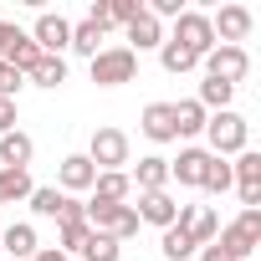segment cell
Listing matches in <instances>:
<instances>
[{
  "mask_svg": "<svg viewBox=\"0 0 261 261\" xmlns=\"http://www.w3.org/2000/svg\"><path fill=\"white\" fill-rule=\"evenodd\" d=\"M57 179H62V195H77V190H92L97 169H92V159H87V154H67V159H62V169H57Z\"/></svg>",
  "mask_w": 261,
  "mask_h": 261,
  "instance_id": "cell-12",
  "label": "cell"
},
{
  "mask_svg": "<svg viewBox=\"0 0 261 261\" xmlns=\"http://www.w3.org/2000/svg\"><path fill=\"white\" fill-rule=\"evenodd\" d=\"M62 205H67V195H62L57 185H36V190H31V210H36V215L57 220V215H62Z\"/></svg>",
  "mask_w": 261,
  "mask_h": 261,
  "instance_id": "cell-26",
  "label": "cell"
},
{
  "mask_svg": "<svg viewBox=\"0 0 261 261\" xmlns=\"http://www.w3.org/2000/svg\"><path fill=\"white\" fill-rule=\"evenodd\" d=\"M31 174L26 169H0V205H11V200H31Z\"/></svg>",
  "mask_w": 261,
  "mask_h": 261,
  "instance_id": "cell-23",
  "label": "cell"
},
{
  "mask_svg": "<svg viewBox=\"0 0 261 261\" xmlns=\"http://www.w3.org/2000/svg\"><path fill=\"white\" fill-rule=\"evenodd\" d=\"M0 251H11L16 261H31V256L41 251V241H36V230H31L26 220H16V225L0 230Z\"/></svg>",
  "mask_w": 261,
  "mask_h": 261,
  "instance_id": "cell-16",
  "label": "cell"
},
{
  "mask_svg": "<svg viewBox=\"0 0 261 261\" xmlns=\"http://www.w3.org/2000/svg\"><path fill=\"white\" fill-rule=\"evenodd\" d=\"M215 246H220V251H225L230 261H246V256L256 251V241H251V236H246L241 225H220V236H215Z\"/></svg>",
  "mask_w": 261,
  "mask_h": 261,
  "instance_id": "cell-22",
  "label": "cell"
},
{
  "mask_svg": "<svg viewBox=\"0 0 261 261\" xmlns=\"http://www.w3.org/2000/svg\"><path fill=\"white\" fill-rule=\"evenodd\" d=\"M123 31H128V51H134V57H139V51H159V46H164V26H159L149 11H144V16H134Z\"/></svg>",
  "mask_w": 261,
  "mask_h": 261,
  "instance_id": "cell-11",
  "label": "cell"
},
{
  "mask_svg": "<svg viewBox=\"0 0 261 261\" xmlns=\"http://www.w3.org/2000/svg\"><path fill=\"white\" fill-rule=\"evenodd\" d=\"M230 97H236V87H230V82H220V77H205L195 102H200L205 113H210V108H215V113H225V108H230Z\"/></svg>",
  "mask_w": 261,
  "mask_h": 261,
  "instance_id": "cell-21",
  "label": "cell"
},
{
  "mask_svg": "<svg viewBox=\"0 0 261 261\" xmlns=\"http://www.w3.org/2000/svg\"><path fill=\"white\" fill-rule=\"evenodd\" d=\"M256 16L246 6H220V16H210V31H215V46H241L251 36Z\"/></svg>",
  "mask_w": 261,
  "mask_h": 261,
  "instance_id": "cell-7",
  "label": "cell"
},
{
  "mask_svg": "<svg viewBox=\"0 0 261 261\" xmlns=\"http://www.w3.org/2000/svg\"><path fill=\"white\" fill-rule=\"evenodd\" d=\"M205 164H210V149H179V159H169V179H179V185H200L205 179Z\"/></svg>",
  "mask_w": 261,
  "mask_h": 261,
  "instance_id": "cell-15",
  "label": "cell"
},
{
  "mask_svg": "<svg viewBox=\"0 0 261 261\" xmlns=\"http://www.w3.org/2000/svg\"><path fill=\"white\" fill-rule=\"evenodd\" d=\"M200 62H205V77H220V82H230V87H236V82L251 72V57H246V46H210Z\"/></svg>",
  "mask_w": 261,
  "mask_h": 261,
  "instance_id": "cell-5",
  "label": "cell"
},
{
  "mask_svg": "<svg viewBox=\"0 0 261 261\" xmlns=\"http://www.w3.org/2000/svg\"><path fill=\"white\" fill-rule=\"evenodd\" d=\"M118 256H123V246H118L113 236H97V230H92L87 246L77 251V261H118Z\"/></svg>",
  "mask_w": 261,
  "mask_h": 261,
  "instance_id": "cell-27",
  "label": "cell"
},
{
  "mask_svg": "<svg viewBox=\"0 0 261 261\" xmlns=\"http://www.w3.org/2000/svg\"><path fill=\"white\" fill-rule=\"evenodd\" d=\"M134 16H144V0H108V26H128Z\"/></svg>",
  "mask_w": 261,
  "mask_h": 261,
  "instance_id": "cell-32",
  "label": "cell"
},
{
  "mask_svg": "<svg viewBox=\"0 0 261 261\" xmlns=\"http://www.w3.org/2000/svg\"><path fill=\"white\" fill-rule=\"evenodd\" d=\"M128 185H134L139 195H154V190H164V185H169V159H159V154L139 159V169L128 174Z\"/></svg>",
  "mask_w": 261,
  "mask_h": 261,
  "instance_id": "cell-14",
  "label": "cell"
},
{
  "mask_svg": "<svg viewBox=\"0 0 261 261\" xmlns=\"http://www.w3.org/2000/svg\"><path fill=\"white\" fill-rule=\"evenodd\" d=\"M169 108H174V134H179V139H195V134H205V118H210V113H205L195 97H185V102H169Z\"/></svg>",
  "mask_w": 261,
  "mask_h": 261,
  "instance_id": "cell-19",
  "label": "cell"
},
{
  "mask_svg": "<svg viewBox=\"0 0 261 261\" xmlns=\"http://www.w3.org/2000/svg\"><path fill=\"white\" fill-rule=\"evenodd\" d=\"M31 154H36V144L21 134V128L0 134V164H6V169H26V164H31Z\"/></svg>",
  "mask_w": 261,
  "mask_h": 261,
  "instance_id": "cell-17",
  "label": "cell"
},
{
  "mask_svg": "<svg viewBox=\"0 0 261 261\" xmlns=\"http://www.w3.org/2000/svg\"><path fill=\"white\" fill-rule=\"evenodd\" d=\"M230 185H236V179H230V164L210 154V164H205V179H200V190H210V195H225Z\"/></svg>",
  "mask_w": 261,
  "mask_h": 261,
  "instance_id": "cell-30",
  "label": "cell"
},
{
  "mask_svg": "<svg viewBox=\"0 0 261 261\" xmlns=\"http://www.w3.org/2000/svg\"><path fill=\"white\" fill-rule=\"evenodd\" d=\"M205 139H210V154L215 159H230V154H241L246 149V139H251V123L241 118V113H210L205 118Z\"/></svg>",
  "mask_w": 261,
  "mask_h": 261,
  "instance_id": "cell-1",
  "label": "cell"
},
{
  "mask_svg": "<svg viewBox=\"0 0 261 261\" xmlns=\"http://www.w3.org/2000/svg\"><path fill=\"white\" fill-rule=\"evenodd\" d=\"M31 41L41 46V57H62V51H67V41H72V21H67V16H57V11H41V16H36V26H31Z\"/></svg>",
  "mask_w": 261,
  "mask_h": 261,
  "instance_id": "cell-8",
  "label": "cell"
},
{
  "mask_svg": "<svg viewBox=\"0 0 261 261\" xmlns=\"http://www.w3.org/2000/svg\"><path fill=\"white\" fill-rule=\"evenodd\" d=\"M174 46H185L190 57H205L210 46H215V31H210V16L205 11H179L174 16V36H169Z\"/></svg>",
  "mask_w": 261,
  "mask_h": 261,
  "instance_id": "cell-4",
  "label": "cell"
},
{
  "mask_svg": "<svg viewBox=\"0 0 261 261\" xmlns=\"http://www.w3.org/2000/svg\"><path fill=\"white\" fill-rule=\"evenodd\" d=\"M200 261H230V256H225V251L210 241V246H200Z\"/></svg>",
  "mask_w": 261,
  "mask_h": 261,
  "instance_id": "cell-35",
  "label": "cell"
},
{
  "mask_svg": "<svg viewBox=\"0 0 261 261\" xmlns=\"http://www.w3.org/2000/svg\"><path fill=\"white\" fill-rule=\"evenodd\" d=\"M57 230H62V236H57V251H62L67 261H72V251H82V246H87V236H92V225H87V220H77V225H57Z\"/></svg>",
  "mask_w": 261,
  "mask_h": 261,
  "instance_id": "cell-31",
  "label": "cell"
},
{
  "mask_svg": "<svg viewBox=\"0 0 261 261\" xmlns=\"http://www.w3.org/2000/svg\"><path fill=\"white\" fill-rule=\"evenodd\" d=\"M0 62H6L11 72H21V77H31V67L41 62V46H36V41H31L26 31H21V36L11 41V51H6V57H0Z\"/></svg>",
  "mask_w": 261,
  "mask_h": 261,
  "instance_id": "cell-20",
  "label": "cell"
},
{
  "mask_svg": "<svg viewBox=\"0 0 261 261\" xmlns=\"http://www.w3.org/2000/svg\"><path fill=\"white\" fill-rule=\"evenodd\" d=\"M97 41H102V31H97V26H92V21H77V26H72V41H67V46H72V51H77V57H87V62H92V57H97V51H102V46H97Z\"/></svg>",
  "mask_w": 261,
  "mask_h": 261,
  "instance_id": "cell-25",
  "label": "cell"
},
{
  "mask_svg": "<svg viewBox=\"0 0 261 261\" xmlns=\"http://www.w3.org/2000/svg\"><path fill=\"white\" fill-rule=\"evenodd\" d=\"M128 195H134V185H128L123 169H108V174L92 179V200H102V205H123Z\"/></svg>",
  "mask_w": 261,
  "mask_h": 261,
  "instance_id": "cell-18",
  "label": "cell"
},
{
  "mask_svg": "<svg viewBox=\"0 0 261 261\" xmlns=\"http://www.w3.org/2000/svg\"><path fill=\"white\" fill-rule=\"evenodd\" d=\"M31 261H67V256H62V251H36Z\"/></svg>",
  "mask_w": 261,
  "mask_h": 261,
  "instance_id": "cell-36",
  "label": "cell"
},
{
  "mask_svg": "<svg viewBox=\"0 0 261 261\" xmlns=\"http://www.w3.org/2000/svg\"><path fill=\"white\" fill-rule=\"evenodd\" d=\"M87 67H92V82L97 87H123V82L139 77V57L128 51V46H102Z\"/></svg>",
  "mask_w": 261,
  "mask_h": 261,
  "instance_id": "cell-2",
  "label": "cell"
},
{
  "mask_svg": "<svg viewBox=\"0 0 261 261\" xmlns=\"http://www.w3.org/2000/svg\"><path fill=\"white\" fill-rule=\"evenodd\" d=\"M174 225L195 241V246H210L215 236H220V215L210 210V205H179V215H174Z\"/></svg>",
  "mask_w": 261,
  "mask_h": 261,
  "instance_id": "cell-9",
  "label": "cell"
},
{
  "mask_svg": "<svg viewBox=\"0 0 261 261\" xmlns=\"http://www.w3.org/2000/svg\"><path fill=\"white\" fill-rule=\"evenodd\" d=\"M21 87H26V77H21V72H11L6 62H0V97H16Z\"/></svg>",
  "mask_w": 261,
  "mask_h": 261,
  "instance_id": "cell-33",
  "label": "cell"
},
{
  "mask_svg": "<svg viewBox=\"0 0 261 261\" xmlns=\"http://www.w3.org/2000/svg\"><path fill=\"white\" fill-rule=\"evenodd\" d=\"M139 128H144L154 144H174V139H179V134H174V108H169V102H149L144 118H139Z\"/></svg>",
  "mask_w": 261,
  "mask_h": 261,
  "instance_id": "cell-13",
  "label": "cell"
},
{
  "mask_svg": "<svg viewBox=\"0 0 261 261\" xmlns=\"http://www.w3.org/2000/svg\"><path fill=\"white\" fill-rule=\"evenodd\" d=\"M230 179H236V190H241V205H246V210H261V154H256V149H241V154H236Z\"/></svg>",
  "mask_w": 261,
  "mask_h": 261,
  "instance_id": "cell-6",
  "label": "cell"
},
{
  "mask_svg": "<svg viewBox=\"0 0 261 261\" xmlns=\"http://www.w3.org/2000/svg\"><path fill=\"white\" fill-rule=\"evenodd\" d=\"M159 251H164V261H190V256H195L200 246H195V241H190V236H185L179 225H169V230L159 236Z\"/></svg>",
  "mask_w": 261,
  "mask_h": 261,
  "instance_id": "cell-24",
  "label": "cell"
},
{
  "mask_svg": "<svg viewBox=\"0 0 261 261\" xmlns=\"http://www.w3.org/2000/svg\"><path fill=\"white\" fill-rule=\"evenodd\" d=\"M31 82H36V87H62V82H67V62H62V57H41V62L31 67Z\"/></svg>",
  "mask_w": 261,
  "mask_h": 261,
  "instance_id": "cell-29",
  "label": "cell"
},
{
  "mask_svg": "<svg viewBox=\"0 0 261 261\" xmlns=\"http://www.w3.org/2000/svg\"><path fill=\"white\" fill-rule=\"evenodd\" d=\"M134 215H139V225H159V230H169V225H174V215H179V205H174V195H169V190H154V195H139Z\"/></svg>",
  "mask_w": 261,
  "mask_h": 261,
  "instance_id": "cell-10",
  "label": "cell"
},
{
  "mask_svg": "<svg viewBox=\"0 0 261 261\" xmlns=\"http://www.w3.org/2000/svg\"><path fill=\"white\" fill-rule=\"evenodd\" d=\"M87 159H92V169H97V174L123 169V164H128V134H123V128H92Z\"/></svg>",
  "mask_w": 261,
  "mask_h": 261,
  "instance_id": "cell-3",
  "label": "cell"
},
{
  "mask_svg": "<svg viewBox=\"0 0 261 261\" xmlns=\"http://www.w3.org/2000/svg\"><path fill=\"white\" fill-rule=\"evenodd\" d=\"M16 128V97H0V134Z\"/></svg>",
  "mask_w": 261,
  "mask_h": 261,
  "instance_id": "cell-34",
  "label": "cell"
},
{
  "mask_svg": "<svg viewBox=\"0 0 261 261\" xmlns=\"http://www.w3.org/2000/svg\"><path fill=\"white\" fill-rule=\"evenodd\" d=\"M159 62H164V72H174V77L200 67V57H190V51H185V46H174L169 36H164V46H159Z\"/></svg>",
  "mask_w": 261,
  "mask_h": 261,
  "instance_id": "cell-28",
  "label": "cell"
}]
</instances>
